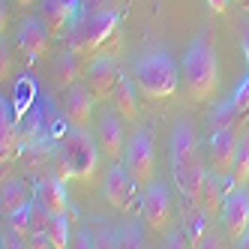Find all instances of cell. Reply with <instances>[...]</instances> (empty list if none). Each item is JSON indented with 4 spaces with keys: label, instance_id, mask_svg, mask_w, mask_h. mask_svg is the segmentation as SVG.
Listing matches in <instances>:
<instances>
[{
    "label": "cell",
    "instance_id": "obj_1",
    "mask_svg": "<svg viewBox=\"0 0 249 249\" xmlns=\"http://www.w3.org/2000/svg\"><path fill=\"white\" fill-rule=\"evenodd\" d=\"M171 174L177 189L183 192L189 207H201V192H204V159L198 150V135H195L192 123L180 120L171 132Z\"/></svg>",
    "mask_w": 249,
    "mask_h": 249
},
{
    "label": "cell",
    "instance_id": "obj_2",
    "mask_svg": "<svg viewBox=\"0 0 249 249\" xmlns=\"http://www.w3.org/2000/svg\"><path fill=\"white\" fill-rule=\"evenodd\" d=\"M180 87L189 102H210L219 87V66L216 48H213L210 30H204L198 39H192L180 63Z\"/></svg>",
    "mask_w": 249,
    "mask_h": 249
},
{
    "label": "cell",
    "instance_id": "obj_3",
    "mask_svg": "<svg viewBox=\"0 0 249 249\" xmlns=\"http://www.w3.org/2000/svg\"><path fill=\"white\" fill-rule=\"evenodd\" d=\"M132 78L141 87V93L150 99H168L180 87V69L174 66V60L165 51H144L135 57Z\"/></svg>",
    "mask_w": 249,
    "mask_h": 249
},
{
    "label": "cell",
    "instance_id": "obj_4",
    "mask_svg": "<svg viewBox=\"0 0 249 249\" xmlns=\"http://www.w3.org/2000/svg\"><path fill=\"white\" fill-rule=\"evenodd\" d=\"M114 30H117V12H111V9L90 12V15H84L78 21V27L72 30L69 48H72L75 54H90V51L102 48L114 36Z\"/></svg>",
    "mask_w": 249,
    "mask_h": 249
},
{
    "label": "cell",
    "instance_id": "obj_5",
    "mask_svg": "<svg viewBox=\"0 0 249 249\" xmlns=\"http://www.w3.org/2000/svg\"><path fill=\"white\" fill-rule=\"evenodd\" d=\"M96 144H93V138L87 135V129H72L60 141L57 153L66 159V165L72 168V177H78V180H90L93 177V171L99 168V147Z\"/></svg>",
    "mask_w": 249,
    "mask_h": 249
},
{
    "label": "cell",
    "instance_id": "obj_6",
    "mask_svg": "<svg viewBox=\"0 0 249 249\" xmlns=\"http://www.w3.org/2000/svg\"><path fill=\"white\" fill-rule=\"evenodd\" d=\"M126 171L132 174V180L147 186L153 180V171H156V150H153V138L150 132L138 129L129 144H126Z\"/></svg>",
    "mask_w": 249,
    "mask_h": 249
},
{
    "label": "cell",
    "instance_id": "obj_7",
    "mask_svg": "<svg viewBox=\"0 0 249 249\" xmlns=\"http://www.w3.org/2000/svg\"><path fill=\"white\" fill-rule=\"evenodd\" d=\"M222 228L228 240H240L249 228V189L246 186H231L222 204Z\"/></svg>",
    "mask_w": 249,
    "mask_h": 249
},
{
    "label": "cell",
    "instance_id": "obj_8",
    "mask_svg": "<svg viewBox=\"0 0 249 249\" xmlns=\"http://www.w3.org/2000/svg\"><path fill=\"white\" fill-rule=\"evenodd\" d=\"M141 213H144V222L153 231H165L168 228L171 213H174V204H171V195H168L165 183L150 180L144 186V195H141Z\"/></svg>",
    "mask_w": 249,
    "mask_h": 249
},
{
    "label": "cell",
    "instance_id": "obj_9",
    "mask_svg": "<svg viewBox=\"0 0 249 249\" xmlns=\"http://www.w3.org/2000/svg\"><path fill=\"white\" fill-rule=\"evenodd\" d=\"M93 90L84 84H72L69 90L63 93V114L69 120V126L72 129H87V123H90V114H93Z\"/></svg>",
    "mask_w": 249,
    "mask_h": 249
},
{
    "label": "cell",
    "instance_id": "obj_10",
    "mask_svg": "<svg viewBox=\"0 0 249 249\" xmlns=\"http://www.w3.org/2000/svg\"><path fill=\"white\" fill-rule=\"evenodd\" d=\"M237 147H240V138L234 135V129H213V138H210V171L219 174V177H228L231 165H234V156H237Z\"/></svg>",
    "mask_w": 249,
    "mask_h": 249
},
{
    "label": "cell",
    "instance_id": "obj_11",
    "mask_svg": "<svg viewBox=\"0 0 249 249\" xmlns=\"http://www.w3.org/2000/svg\"><path fill=\"white\" fill-rule=\"evenodd\" d=\"M78 12H81V0H42L39 21L51 30V36H57L78 18Z\"/></svg>",
    "mask_w": 249,
    "mask_h": 249
},
{
    "label": "cell",
    "instance_id": "obj_12",
    "mask_svg": "<svg viewBox=\"0 0 249 249\" xmlns=\"http://www.w3.org/2000/svg\"><path fill=\"white\" fill-rule=\"evenodd\" d=\"M117 84H120V72H117V63L111 57H99L90 63V69H87V87L93 90L96 99L114 96Z\"/></svg>",
    "mask_w": 249,
    "mask_h": 249
},
{
    "label": "cell",
    "instance_id": "obj_13",
    "mask_svg": "<svg viewBox=\"0 0 249 249\" xmlns=\"http://www.w3.org/2000/svg\"><path fill=\"white\" fill-rule=\"evenodd\" d=\"M132 189H135L132 174L126 168H120V165H111L108 174H105V198L111 201V207L126 210L129 201H132Z\"/></svg>",
    "mask_w": 249,
    "mask_h": 249
},
{
    "label": "cell",
    "instance_id": "obj_14",
    "mask_svg": "<svg viewBox=\"0 0 249 249\" xmlns=\"http://www.w3.org/2000/svg\"><path fill=\"white\" fill-rule=\"evenodd\" d=\"M96 141H99V150L102 156H108L111 162L123 156V144H126V135H123V126L114 114H105L99 120V132H96Z\"/></svg>",
    "mask_w": 249,
    "mask_h": 249
},
{
    "label": "cell",
    "instance_id": "obj_15",
    "mask_svg": "<svg viewBox=\"0 0 249 249\" xmlns=\"http://www.w3.org/2000/svg\"><path fill=\"white\" fill-rule=\"evenodd\" d=\"M18 48L24 51L27 57H39L51 48V30L36 18V21H24L21 30H18Z\"/></svg>",
    "mask_w": 249,
    "mask_h": 249
},
{
    "label": "cell",
    "instance_id": "obj_16",
    "mask_svg": "<svg viewBox=\"0 0 249 249\" xmlns=\"http://www.w3.org/2000/svg\"><path fill=\"white\" fill-rule=\"evenodd\" d=\"M66 180H60L57 174H45L36 183V201L48 207V213H66L69 198H66Z\"/></svg>",
    "mask_w": 249,
    "mask_h": 249
},
{
    "label": "cell",
    "instance_id": "obj_17",
    "mask_svg": "<svg viewBox=\"0 0 249 249\" xmlns=\"http://www.w3.org/2000/svg\"><path fill=\"white\" fill-rule=\"evenodd\" d=\"M30 207V195H27V186L21 180H6L3 189H0V210H3V219L12 216V213H18Z\"/></svg>",
    "mask_w": 249,
    "mask_h": 249
},
{
    "label": "cell",
    "instance_id": "obj_18",
    "mask_svg": "<svg viewBox=\"0 0 249 249\" xmlns=\"http://www.w3.org/2000/svg\"><path fill=\"white\" fill-rule=\"evenodd\" d=\"M51 81H54V87H60V90H69V87L78 81V57H75L72 48H66V51H60V54H57Z\"/></svg>",
    "mask_w": 249,
    "mask_h": 249
},
{
    "label": "cell",
    "instance_id": "obj_19",
    "mask_svg": "<svg viewBox=\"0 0 249 249\" xmlns=\"http://www.w3.org/2000/svg\"><path fill=\"white\" fill-rule=\"evenodd\" d=\"M228 180H231V186H246L249 183V132L240 135V147H237V156H234V165H231Z\"/></svg>",
    "mask_w": 249,
    "mask_h": 249
},
{
    "label": "cell",
    "instance_id": "obj_20",
    "mask_svg": "<svg viewBox=\"0 0 249 249\" xmlns=\"http://www.w3.org/2000/svg\"><path fill=\"white\" fill-rule=\"evenodd\" d=\"M219 204H222V177L210 171L207 180H204V192H201V210L207 216H216Z\"/></svg>",
    "mask_w": 249,
    "mask_h": 249
},
{
    "label": "cell",
    "instance_id": "obj_21",
    "mask_svg": "<svg viewBox=\"0 0 249 249\" xmlns=\"http://www.w3.org/2000/svg\"><path fill=\"white\" fill-rule=\"evenodd\" d=\"M0 147H3V162L18 153V129H15V120L9 117L6 102H3V123H0Z\"/></svg>",
    "mask_w": 249,
    "mask_h": 249
},
{
    "label": "cell",
    "instance_id": "obj_22",
    "mask_svg": "<svg viewBox=\"0 0 249 249\" xmlns=\"http://www.w3.org/2000/svg\"><path fill=\"white\" fill-rule=\"evenodd\" d=\"M114 105H117V114L126 117V120H135L138 117V108H135V99H132V84L126 78H120L117 90H114Z\"/></svg>",
    "mask_w": 249,
    "mask_h": 249
},
{
    "label": "cell",
    "instance_id": "obj_23",
    "mask_svg": "<svg viewBox=\"0 0 249 249\" xmlns=\"http://www.w3.org/2000/svg\"><path fill=\"white\" fill-rule=\"evenodd\" d=\"M45 237H48V246H54V249H63L66 246V240H69L66 213H51L48 228H45Z\"/></svg>",
    "mask_w": 249,
    "mask_h": 249
},
{
    "label": "cell",
    "instance_id": "obj_24",
    "mask_svg": "<svg viewBox=\"0 0 249 249\" xmlns=\"http://www.w3.org/2000/svg\"><path fill=\"white\" fill-rule=\"evenodd\" d=\"M237 120H243L240 114H237V108H234V102H222L216 111H213V129H231Z\"/></svg>",
    "mask_w": 249,
    "mask_h": 249
},
{
    "label": "cell",
    "instance_id": "obj_25",
    "mask_svg": "<svg viewBox=\"0 0 249 249\" xmlns=\"http://www.w3.org/2000/svg\"><path fill=\"white\" fill-rule=\"evenodd\" d=\"M231 102H234V108H237L240 117H249V72H246V78L240 81V87L234 90Z\"/></svg>",
    "mask_w": 249,
    "mask_h": 249
},
{
    "label": "cell",
    "instance_id": "obj_26",
    "mask_svg": "<svg viewBox=\"0 0 249 249\" xmlns=\"http://www.w3.org/2000/svg\"><path fill=\"white\" fill-rule=\"evenodd\" d=\"M207 3H210V12H216V15L228 12V0H207Z\"/></svg>",
    "mask_w": 249,
    "mask_h": 249
},
{
    "label": "cell",
    "instance_id": "obj_27",
    "mask_svg": "<svg viewBox=\"0 0 249 249\" xmlns=\"http://www.w3.org/2000/svg\"><path fill=\"white\" fill-rule=\"evenodd\" d=\"M243 54H246V72H249V21L243 24Z\"/></svg>",
    "mask_w": 249,
    "mask_h": 249
},
{
    "label": "cell",
    "instance_id": "obj_28",
    "mask_svg": "<svg viewBox=\"0 0 249 249\" xmlns=\"http://www.w3.org/2000/svg\"><path fill=\"white\" fill-rule=\"evenodd\" d=\"M237 243H240V246H249V228H246V234H243V237H240Z\"/></svg>",
    "mask_w": 249,
    "mask_h": 249
},
{
    "label": "cell",
    "instance_id": "obj_29",
    "mask_svg": "<svg viewBox=\"0 0 249 249\" xmlns=\"http://www.w3.org/2000/svg\"><path fill=\"white\" fill-rule=\"evenodd\" d=\"M18 6H30V3H36V0H15Z\"/></svg>",
    "mask_w": 249,
    "mask_h": 249
},
{
    "label": "cell",
    "instance_id": "obj_30",
    "mask_svg": "<svg viewBox=\"0 0 249 249\" xmlns=\"http://www.w3.org/2000/svg\"><path fill=\"white\" fill-rule=\"evenodd\" d=\"M237 3H243V6H249V0H237Z\"/></svg>",
    "mask_w": 249,
    "mask_h": 249
}]
</instances>
